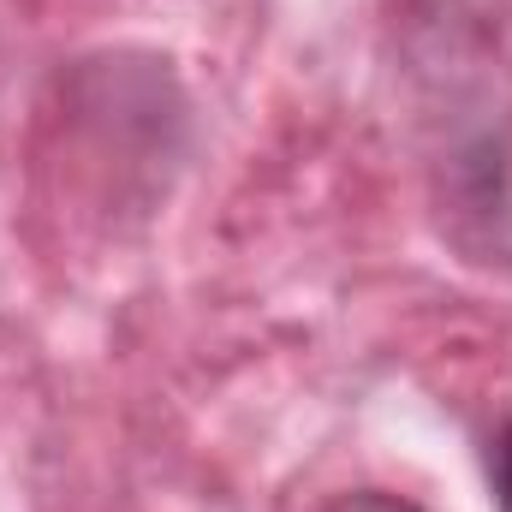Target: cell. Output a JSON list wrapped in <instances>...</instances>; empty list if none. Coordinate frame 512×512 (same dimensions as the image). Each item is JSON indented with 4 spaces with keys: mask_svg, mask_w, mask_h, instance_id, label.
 <instances>
[{
    "mask_svg": "<svg viewBox=\"0 0 512 512\" xmlns=\"http://www.w3.org/2000/svg\"><path fill=\"white\" fill-rule=\"evenodd\" d=\"M322 512H423V507H417V501H405V495H387V489H358V495L328 501Z\"/></svg>",
    "mask_w": 512,
    "mask_h": 512,
    "instance_id": "obj_2",
    "label": "cell"
},
{
    "mask_svg": "<svg viewBox=\"0 0 512 512\" xmlns=\"http://www.w3.org/2000/svg\"><path fill=\"white\" fill-rule=\"evenodd\" d=\"M489 495L495 512H512V417L489 435Z\"/></svg>",
    "mask_w": 512,
    "mask_h": 512,
    "instance_id": "obj_1",
    "label": "cell"
}]
</instances>
